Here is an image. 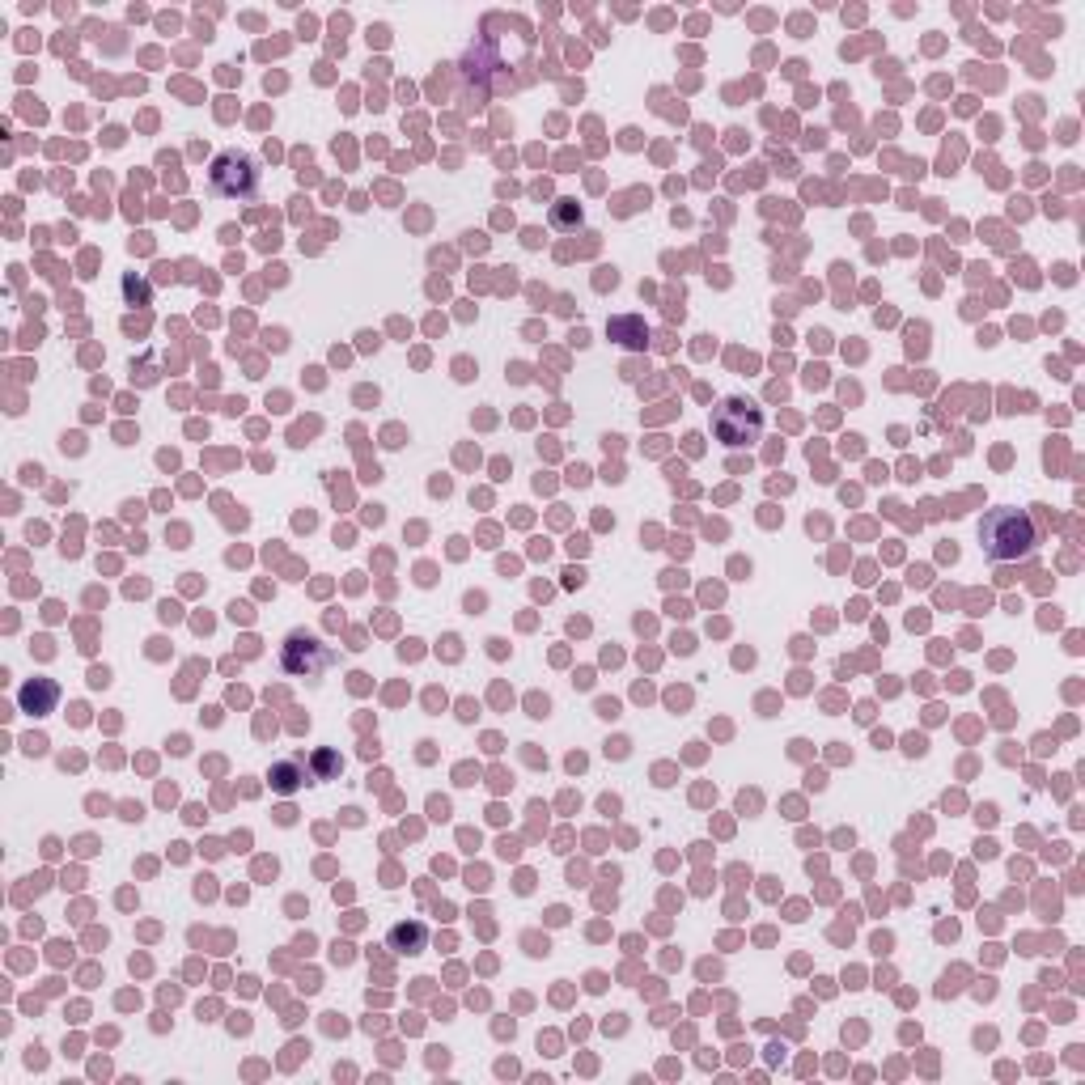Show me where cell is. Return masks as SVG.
<instances>
[{
  "mask_svg": "<svg viewBox=\"0 0 1085 1085\" xmlns=\"http://www.w3.org/2000/svg\"><path fill=\"white\" fill-rule=\"evenodd\" d=\"M980 543H984V556L988 560H1022L1030 551L1039 547V530L1030 522L1026 509H988L984 522H980Z\"/></svg>",
  "mask_w": 1085,
  "mask_h": 1085,
  "instance_id": "1",
  "label": "cell"
},
{
  "mask_svg": "<svg viewBox=\"0 0 1085 1085\" xmlns=\"http://www.w3.org/2000/svg\"><path fill=\"white\" fill-rule=\"evenodd\" d=\"M713 433H717L721 446L742 450V446H751V441L763 437V412L751 399L729 395V399L717 403V412H713Z\"/></svg>",
  "mask_w": 1085,
  "mask_h": 1085,
  "instance_id": "2",
  "label": "cell"
},
{
  "mask_svg": "<svg viewBox=\"0 0 1085 1085\" xmlns=\"http://www.w3.org/2000/svg\"><path fill=\"white\" fill-rule=\"evenodd\" d=\"M208 187L225 195V200H251L259 191V162L251 153H238V149H225L212 157L208 166Z\"/></svg>",
  "mask_w": 1085,
  "mask_h": 1085,
  "instance_id": "3",
  "label": "cell"
},
{
  "mask_svg": "<svg viewBox=\"0 0 1085 1085\" xmlns=\"http://www.w3.org/2000/svg\"><path fill=\"white\" fill-rule=\"evenodd\" d=\"M331 662H335V653L314 632H289L280 645V666H284V674H293V679H318Z\"/></svg>",
  "mask_w": 1085,
  "mask_h": 1085,
  "instance_id": "4",
  "label": "cell"
},
{
  "mask_svg": "<svg viewBox=\"0 0 1085 1085\" xmlns=\"http://www.w3.org/2000/svg\"><path fill=\"white\" fill-rule=\"evenodd\" d=\"M56 700H60L56 679H30L17 691V704H22V713H30V717H47L51 708H56Z\"/></svg>",
  "mask_w": 1085,
  "mask_h": 1085,
  "instance_id": "5",
  "label": "cell"
},
{
  "mask_svg": "<svg viewBox=\"0 0 1085 1085\" xmlns=\"http://www.w3.org/2000/svg\"><path fill=\"white\" fill-rule=\"evenodd\" d=\"M268 780H272V789H276L280 797H293V793H297V789L310 780V763L301 759V755L276 759V763H272V772H268Z\"/></svg>",
  "mask_w": 1085,
  "mask_h": 1085,
  "instance_id": "6",
  "label": "cell"
},
{
  "mask_svg": "<svg viewBox=\"0 0 1085 1085\" xmlns=\"http://www.w3.org/2000/svg\"><path fill=\"white\" fill-rule=\"evenodd\" d=\"M424 946H429V929H424L420 920H403L386 933V950H395V954H420Z\"/></svg>",
  "mask_w": 1085,
  "mask_h": 1085,
  "instance_id": "7",
  "label": "cell"
},
{
  "mask_svg": "<svg viewBox=\"0 0 1085 1085\" xmlns=\"http://www.w3.org/2000/svg\"><path fill=\"white\" fill-rule=\"evenodd\" d=\"M607 331H611V340L628 344V348H640V344L649 340V327H645V318H615V323H611Z\"/></svg>",
  "mask_w": 1085,
  "mask_h": 1085,
  "instance_id": "8",
  "label": "cell"
},
{
  "mask_svg": "<svg viewBox=\"0 0 1085 1085\" xmlns=\"http://www.w3.org/2000/svg\"><path fill=\"white\" fill-rule=\"evenodd\" d=\"M340 772H344V759L335 755V751H318V755H314V776H318V780H335Z\"/></svg>",
  "mask_w": 1085,
  "mask_h": 1085,
  "instance_id": "9",
  "label": "cell"
},
{
  "mask_svg": "<svg viewBox=\"0 0 1085 1085\" xmlns=\"http://www.w3.org/2000/svg\"><path fill=\"white\" fill-rule=\"evenodd\" d=\"M581 221V212H577V204L573 200H560L556 208H551V225H560V229H573Z\"/></svg>",
  "mask_w": 1085,
  "mask_h": 1085,
  "instance_id": "10",
  "label": "cell"
},
{
  "mask_svg": "<svg viewBox=\"0 0 1085 1085\" xmlns=\"http://www.w3.org/2000/svg\"><path fill=\"white\" fill-rule=\"evenodd\" d=\"M123 297H128L132 306H145V301H149V284H145V280H132V276H128V280H123Z\"/></svg>",
  "mask_w": 1085,
  "mask_h": 1085,
  "instance_id": "11",
  "label": "cell"
}]
</instances>
